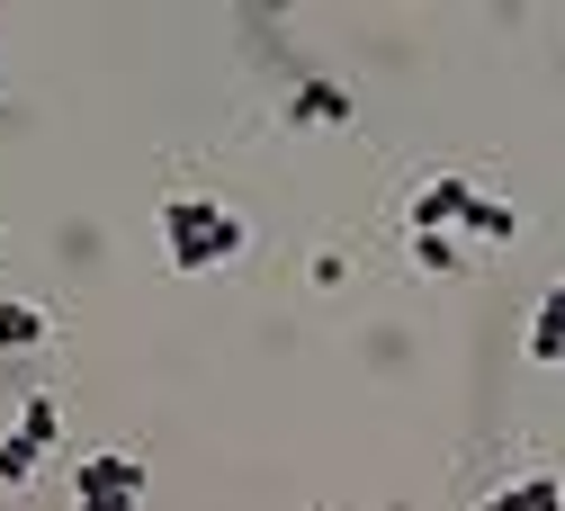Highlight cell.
I'll use <instances>...</instances> for the list:
<instances>
[{
  "instance_id": "1",
  "label": "cell",
  "mask_w": 565,
  "mask_h": 511,
  "mask_svg": "<svg viewBox=\"0 0 565 511\" xmlns=\"http://www.w3.org/2000/svg\"><path fill=\"white\" fill-rule=\"evenodd\" d=\"M243 243H252V225H243L225 198H198V189L162 198V252H171L180 278H206V269L243 260Z\"/></svg>"
},
{
  "instance_id": "2",
  "label": "cell",
  "mask_w": 565,
  "mask_h": 511,
  "mask_svg": "<svg viewBox=\"0 0 565 511\" xmlns=\"http://www.w3.org/2000/svg\"><path fill=\"white\" fill-rule=\"evenodd\" d=\"M145 458H126V449H99V458H82V476H73V511H135L145 502Z\"/></svg>"
},
{
  "instance_id": "3",
  "label": "cell",
  "mask_w": 565,
  "mask_h": 511,
  "mask_svg": "<svg viewBox=\"0 0 565 511\" xmlns=\"http://www.w3.org/2000/svg\"><path fill=\"white\" fill-rule=\"evenodd\" d=\"M467 198H476V180H422L413 206H404V234H458Z\"/></svg>"
},
{
  "instance_id": "4",
  "label": "cell",
  "mask_w": 565,
  "mask_h": 511,
  "mask_svg": "<svg viewBox=\"0 0 565 511\" xmlns=\"http://www.w3.org/2000/svg\"><path fill=\"white\" fill-rule=\"evenodd\" d=\"M350 117H360V108H350L341 82H297L288 91V126H306V135H341Z\"/></svg>"
},
{
  "instance_id": "5",
  "label": "cell",
  "mask_w": 565,
  "mask_h": 511,
  "mask_svg": "<svg viewBox=\"0 0 565 511\" xmlns=\"http://www.w3.org/2000/svg\"><path fill=\"white\" fill-rule=\"evenodd\" d=\"M530 359L539 369H565V287H547L539 315H530Z\"/></svg>"
},
{
  "instance_id": "6",
  "label": "cell",
  "mask_w": 565,
  "mask_h": 511,
  "mask_svg": "<svg viewBox=\"0 0 565 511\" xmlns=\"http://www.w3.org/2000/svg\"><path fill=\"white\" fill-rule=\"evenodd\" d=\"M458 234H476V243H512V234H521V206L476 189V198H467V215H458Z\"/></svg>"
},
{
  "instance_id": "7",
  "label": "cell",
  "mask_w": 565,
  "mask_h": 511,
  "mask_svg": "<svg viewBox=\"0 0 565 511\" xmlns=\"http://www.w3.org/2000/svg\"><path fill=\"white\" fill-rule=\"evenodd\" d=\"M45 332H54V323H45V306L0 297V350H10V359H19V350H45Z\"/></svg>"
},
{
  "instance_id": "8",
  "label": "cell",
  "mask_w": 565,
  "mask_h": 511,
  "mask_svg": "<svg viewBox=\"0 0 565 511\" xmlns=\"http://www.w3.org/2000/svg\"><path fill=\"white\" fill-rule=\"evenodd\" d=\"M413 269L422 278H458L467 269V243L458 234H413Z\"/></svg>"
},
{
  "instance_id": "9",
  "label": "cell",
  "mask_w": 565,
  "mask_h": 511,
  "mask_svg": "<svg viewBox=\"0 0 565 511\" xmlns=\"http://www.w3.org/2000/svg\"><path fill=\"white\" fill-rule=\"evenodd\" d=\"M36 467H45V449L28 440V430H10V440H0V485L19 493V485H36Z\"/></svg>"
},
{
  "instance_id": "10",
  "label": "cell",
  "mask_w": 565,
  "mask_h": 511,
  "mask_svg": "<svg viewBox=\"0 0 565 511\" xmlns=\"http://www.w3.org/2000/svg\"><path fill=\"white\" fill-rule=\"evenodd\" d=\"M19 430H28L36 449H54V440H63V404H54V395H28V404H19Z\"/></svg>"
},
{
  "instance_id": "11",
  "label": "cell",
  "mask_w": 565,
  "mask_h": 511,
  "mask_svg": "<svg viewBox=\"0 0 565 511\" xmlns=\"http://www.w3.org/2000/svg\"><path fill=\"white\" fill-rule=\"evenodd\" d=\"M512 493H521V511H565V485L556 476H521Z\"/></svg>"
},
{
  "instance_id": "12",
  "label": "cell",
  "mask_w": 565,
  "mask_h": 511,
  "mask_svg": "<svg viewBox=\"0 0 565 511\" xmlns=\"http://www.w3.org/2000/svg\"><path fill=\"white\" fill-rule=\"evenodd\" d=\"M306 278H315V287H350V252H315Z\"/></svg>"
},
{
  "instance_id": "13",
  "label": "cell",
  "mask_w": 565,
  "mask_h": 511,
  "mask_svg": "<svg viewBox=\"0 0 565 511\" xmlns=\"http://www.w3.org/2000/svg\"><path fill=\"white\" fill-rule=\"evenodd\" d=\"M476 511H521V493H512V485H493V493H484Z\"/></svg>"
}]
</instances>
